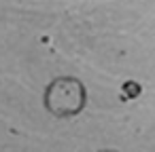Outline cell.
Masks as SVG:
<instances>
[{"label":"cell","mask_w":155,"mask_h":152,"mask_svg":"<svg viewBox=\"0 0 155 152\" xmlns=\"http://www.w3.org/2000/svg\"><path fill=\"white\" fill-rule=\"evenodd\" d=\"M140 95V85L138 82H125L123 85V93H121V99H130V97H136Z\"/></svg>","instance_id":"cell-1"}]
</instances>
